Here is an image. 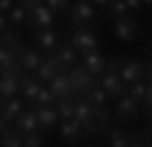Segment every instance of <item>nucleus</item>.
I'll list each match as a JSON object with an SVG mask.
<instances>
[{
    "instance_id": "nucleus-37",
    "label": "nucleus",
    "mask_w": 152,
    "mask_h": 147,
    "mask_svg": "<svg viewBox=\"0 0 152 147\" xmlns=\"http://www.w3.org/2000/svg\"><path fill=\"white\" fill-rule=\"evenodd\" d=\"M120 64H123V56H110V59H106V71L120 74Z\"/></svg>"
},
{
    "instance_id": "nucleus-39",
    "label": "nucleus",
    "mask_w": 152,
    "mask_h": 147,
    "mask_svg": "<svg viewBox=\"0 0 152 147\" xmlns=\"http://www.w3.org/2000/svg\"><path fill=\"white\" fill-rule=\"evenodd\" d=\"M147 105V110H152V81L147 83V93H145V101H142Z\"/></svg>"
},
{
    "instance_id": "nucleus-22",
    "label": "nucleus",
    "mask_w": 152,
    "mask_h": 147,
    "mask_svg": "<svg viewBox=\"0 0 152 147\" xmlns=\"http://www.w3.org/2000/svg\"><path fill=\"white\" fill-rule=\"evenodd\" d=\"M22 44V34L17 32V29L12 27H7L0 32V47H7V49H12V47H20Z\"/></svg>"
},
{
    "instance_id": "nucleus-9",
    "label": "nucleus",
    "mask_w": 152,
    "mask_h": 147,
    "mask_svg": "<svg viewBox=\"0 0 152 147\" xmlns=\"http://www.w3.org/2000/svg\"><path fill=\"white\" fill-rule=\"evenodd\" d=\"M93 5H91V0H76V3L71 5V22L74 25H88L91 20H93Z\"/></svg>"
},
{
    "instance_id": "nucleus-12",
    "label": "nucleus",
    "mask_w": 152,
    "mask_h": 147,
    "mask_svg": "<svg viewBox=\"0 0 152 147\" xmlns=\"http://www.w3.org/2000/svg\"><path fill=\"white\" fill-rule=\"evenodd\" d=\"M59 135L64 137L66 142L76 145V142H81V140H83L86 130L81 127V123H76L74 118H69V120H61V125H59Z\"/></svg>"
},
{
    "instance_id": "nucleus-33",
    "label": "nucleus",
    "mask_w": 152,
    "mask_h": 147,
    "mask_svg": "<svg viewBox=\"0 0 152 147\" xmlns=\"http://www.w3.org/2000/svg\"><path fill=\"white\" fill-rule=\"evenodd\" d=\"M12 61H17V59H15V54H12V49L0 47V71H3V69H7Z\"/></svg>"
},
{
    "instance_id": "nucleus-32",
    "label": "nucleus",
    "mask_w": 152,
    "mask_h": 147,
    "mask_svg": "<svg viewBox=\"0 0 152 147\" xmlns=\"http://www.w3.org/2000/svg\"><path fill=\"white\" fill-rule=\"evenodd\" d=\"M145 93H147V83H142V81L130 83V96L135 98L137 103H142V101H145Z\"/></svg>"
},
{
    "instance_id": "nucleus-23",
    "label": "nucleus",
    "mask_w": 152,
    "mask_h": 147,
    "mask_svg": "<svg viewBox=\"0 0 152 147\" xmlns=\"http://www.w3.org/2000/svg\"><path fill=\"white\" fill-rule=\"evenodd\" d=\"M17 91H20L17 78L0 74V96H3V98H12V96H17Z\"/></svg>"
},
{
    "instance_id": "nucleus-46",
    "label": "nucleus",
    "mask_w": 152,
    "mask_h": 147,
    "mask_svg": "<svg viewBox=\"0 0 152 147\" xmlns=\"http://www.w3.org/2000/svg\"><path fill=\"white\" fill-rule=\"evenodd\" d=\"M150 130H152V118H150Z\"/></svg>"
},
{
    "instance_id": "nucleus-41",
    "label": "nucleus",
    "mask_w": 152,
    "mask_h": 147,
    "mask_svg": "<svg viewBox=\"0 0 152 147\" xmlns=\"http://www.w3.org/2000/svg\"><path fill=\"white\" fill-rule=\"evenodd\" d=\"M128 3V7H132V10H140V7H145L142 5V0H125Z\"/></svg>"
},
{
    "instance_id": "nucleus-26",
    "label": "nucleus",
    "mask_w": 152,
    "mask_h": 147,
    "mask_svg": "<svg viewBox=\"0 0 152 147\" xmlns=\"http://www.w3.org/2000/svg\"><path fill=\"white\" fill-rule=\"evenodd\" d=\"M56 113H59V120L74 118V98H59L56 101Z\"/></svg>"
},
{
    "instance_id": "nucleus-14",
    "label": "nucleus",
    "mask_w": 152,
    "mask_h": 147,
    "mask_svg": "<svg viewBox=\"0 0 152 147\" xmlns=\"http://www.w3.org/2000/svg\"><path fill=\"white\" fill-rule=\"evenodd\" d=\"M59 71H64V66L59 64V59H56V56H47L44 61L37 66V78H39L42 83H49Z\"/></svg>"
},
{
    "instance_id": "nucleus-24",
    "label": "nucleus",
    "mask_w": 152,
    "mask_h": 147,
    "mask_svg": "<svg viewBox=\"0 0 152 147\" xmlns=\"http://www.w3.org/2000/svg\"><path fill=\"white\" fill-rule=\"evenodd\" d=\"M83 96H86V98H88V101H91L93 105H106V101H108V93L103 91V86H101L98 81L93 83V86H91V88H88V91L83 93Z\"/></svg>"
},
{
    "instance_id": "nucleus-17",
    "label": "nucleus",
    "mask_w": 152,
    "mask_h": 147,
    "mask_svg": "<svg viewBox=\"0 0 152 147\" xmlns=\"http://www.w3.org/2000/svg\"><path fill=\"white\" fill-rule=\"evenodd\" d=\"M22 113V101L20 98H5L3 105H0V118H3L5 123H15V118Z\"/></svg>"
},
{
    "instance_id": "nucleus-15",
    "label": "nucleus",
    "mask_w": 152,
    "mask_h": 147,
    "mask_svg": "<svg viewBox=\"0 0 152 147\" xmlns=\"http://www.w3.org/2000/svg\"><path fill=\"white\" fill-rule=\"evenodd\" d=\"M32 42H34V44H39L42 49H47V52H54L56 44H59V34H56L52 27L34 29V32H32Z\"/></svg>"
},
{
    "instance_id": "nucleus-40",
    "label": "nucleus",
    "mask_w": 152,
    "mask_h": 147,
    "mask_svg": "<svg viewBox=\"0 0 152 147\" xmlns=\"http://www.w3.org/2000/svg\"><path fill=\"white\" fill-rule=\"evenodd\" d=\"M7 27H10V20H7L5 12H0V32H3V29H7Z\"/></svg>"
},
{
    "instance_id": "nucleus-16",
    "label": "nucleus",
    "mask_w": 152,
    "mask_h": 147,
    "mask_svg": "<svg viewBox=\"0 0 152 147\" xmlns=\"http://www.w3.org/2000/svg\"><path fill=\"white\" fill-rule=\"evenodd\" d=\"M17 86H20V91H22V96L27 98V101H34L37 98V93H39V88H42V81L37 76H20L17 78Z\"/></svg>"
},
{
    "instance_id": "nucleus-13",
    "label": "nucleus",
    "mask_w": 152,
    "mask_h": 147,
    "mask_svg": "<svg viewBox=\"0 0 152 147\" xmlns=\"http://www.w3.org/2000/svg\"><path fill=\"white\" fill-rule=\"evenodd\" d=\"M91 115H93V103L88 101L86 96H81V98H74V120L76 123H81V127L86 130V125L91 120Z\"/></svg>"
},
{
    "instance_id": "nucleus-4",
    "label": "nucleus",
    "mask_w": 152,
    "mask_h": 147,
    "mask_svg": "<svg viewBox=\"0 0 152 147\" xmlns=\"http://www.w3.org/2000/svg\"><path fill=\"white\" fill-rule=\"evenodd\" d=\"M66 74H69V81H71L74 93H81V96H83V93H86L93 83H96V81H93L96 76H93L86 66H71Z\"/></svg>"
},
{
    "instance_id": "nucleus-28",
    "label": "nucleus",
    "mask_w": 152,
    "mask_h": 147,
    "mask_svg": "<svg viewBox=\"0 0 152 147\" xmlns=\"http://www.w3.org/2000/svg\"><path fill=\"white\" fill-rule=\"evenodd\" d=\"M7 20H10V25H25L27 22V10L15 3V7L7 12Z\"/></svg>"
},
{
    "instance_id": "nucleus-3",
    "label": "nucleus",
    "mask_w": 152,
    "mask_h": 147,
    "mask_svg": "<svg viewBox=\"0 0 152 147\" xmlns=\"http://www.w3.org/2000/svg\"><path fill=\"white\" fill-rule=\"evenodd\" d=\"M113 32L123 42H135V37L140 34V22L130 15H120L115 20V25H113Z\"/></svg>"
},
{
    "instance_id": "nucleus-1",
    "label": "nucleus",
    "mask_w": 152,
    "mask_h": 147,
    "mask_svg": "<svg viewBox=\"0 0 152 147\" xmlns=\"http://www.w3.org/2000/svg\"><path fill=\"white\" fill-rule=\"evenodd\" d=\"M71 44L76 52H81V54H91V52H98V34L93 32V29H88V25H81V27H76L74 29V34H71Z\"/></svg>"
},
{
    "instance_id": "nucleus-21",
    "label": "nucleus",
    "mask_w": 152,
    "mask_h": 147,
    "mask_svg": "<svg viewBox=\"0 0 152 147\" xmlns=\"http://www.w3.org/2000/svg\"><path fill=\"white\" fill-rule=\"evenodd\" d=\"M83 56V66L88 69L93 76H101L106 71V56H101L98 52H91V54H81Z\"/></svg>"
},
{
    "instance_id": "nucleus-29",
    "label": "nucleus",
    "mask_w": 152,
    "mask_h": 147,
    "mask_svg": "<svg viewBox=\"0 0 152 147\" xmlns=\"http://www.w3.org/2000/svg\"><path fill=\"white\" fill-rule=\"evenodd\" d=\"M32 103L34 105H52V103H56V96L49 91V88H39V93H37V98Z\"/></svg>"
},
{
    "instance_id": "nucleus-18",
    "label": "nucleus",
    "mask_w": 152,
    "mask_h": 147,
    "mask_svg": "<svg viewBox=\"0 0 152 147\" xmlns=\"http://www.w3.org/2000/svg\"><path fill=\"white\" fill-rule=\"evenodd\" d=\"M54 56L59 59V64L64 66V71H69L71 66H76V49H74V44H56Z\"/></svg>"
},
{
    "instance_id": "nucleus-30",
    "label": "nucleus",
    "mask_w": 152,
    "mask_h": 147,
    "mask_svg": "<svg viewBox=\"0 0 152 147\" xmlns=\"http://www.w3.org/2000/svg\"><path fill=\"white\" fill-rule=\"evenodd\" d=\"M44 145V132L39 130H32V132H27L25 135V147H42Z\"/></svg>"
},
{
    "instance_id": "nucleus-11",
    "label": "nucleus",
    "mask_w": 152,
    "mask_h": 147,
    "mask_svg": "<svg viewBox=\"0 0 152 147\" xmlns=\"http://www.w3.org/2000/svg\"><path fill=\"white\" fill-rule=\"evenodd\" d=\"M49 91L56 96V101H59V98H71V96H74V88H71V81H69V74H66V71H59V74L49 81Z\"/></svg>"
},
{
    "instance_id": "nucleus-8",
    "label": "nucleus",
    "mask_w": 152,
    "mask_h": 147,
    "mask_svg": "<svg viewBox=\"0 0 152 147\" xmlns=\"http://www.w3.org/2000/svg\"><path fill=\"white\" fill-rule=\"evenodd\" d=\"M34 113H37V127H39L42 132L54 130V125L59 123V113H56V108H52V105H37Z\"/></svg>"
},
{
    "instance_id": "nucleus-34",
    "label": "nucleus",
    "mask_w": 152,
    "mask_h": 147,
    "mask_svg": "<svg viewBox=\"0 0 152 147\" xmlns=\"http://www.w3.org/2000/svg\"><path fill=\"white\" fill-rule=\"evenodd\" d=\"M132 145H147V147H152V132L150 130L132 132Z\"/></svg>"
},
{
    "instance_id": "nucleus-7",
    "label": "nucleus",
    "mask_w": 152,
    "mask_h": 147,
    "mask_svg": "<svg viewBox=\"0 0 152 147\" xmlns=\"http://www.w3.org/2000/svg\"><path fill=\"white\" fill-rule=\"evenodd\" d=\"M98 83L103 86V91L108 93V98H120L125 93V88H128V83L120 78V74H110V71H103Z\"/></svg>"
},
{
    "instance_id": "nucleus-38",
    "label": "nucleus",
    "mask_w": 152,
    "mask_h": 147,
    "mask_svg": "<svg viewBox=\"0 0 152 147\" xmlns=\"http://www.w3.org/2000/svg\"><path fill=\"white\" fill-rule=\"evenodd\" d=\"M15 7V0H0V12H10V10Z\"/></svg>"
},
{
    "instance_id": "nucleus-31",
    "label": "nucleus",
    "mask_w": 152,
    "mask_h": 147,
    "mask_svg": "<svg viewBox=\"0 0 152 147\" xmlns=\"http://www.w3.org/2000/svg\"><path fill=\"white\" fill-rule=\"evenodd\" d=\"M108 10H110V15H115V17H120V15H128V3L125 0H108Z\"/></svg>"
},
{
    "instance_id": "nucleus-20",
    "label": "nucleus",
    "mask_w": 152,
    "mask_h": 147,
    "mask_svg": "<svg viewBox=\"0 0 152 147\" xmlns=\"http://www.w3.org/2000/svg\"><path fill=\"white\" fill-rule=\"evenodd\" d=\"M17 61L25 66V71H37V66L44 61V56L37 52V49H27V47H25V49H22V54L17 56Z\"/></svg>"
},
{
    "instance_id": "nucleus-27",
    "label": "nucleus",
    "mask_w": 152,
    "mask_h": 147,
    "mask_svg": "<svg viewBox=\"0 0 152 147\" xmlns=\"http://www.w3.org/2000/svg\"><path fill=\"white\" fill-rule=\"evenodd\" d=\"M0 147H25V135L17 130L10 135H3L0 137Z\"/></svg>"
},
{
    "instance_id": "nucleus-45",
    "label": "nucleus",
    "mask_w": 152,
    "mask_h": 147,
    "mask_svg": "<svg viewBox=\"0 0 152 147\" xmlns=\"http://www.w3.org/2000/svg\"><path fill=\"white\" fill-rule=\"evenodd\" d=\"M3 101H5V98H3V96H0V105H3Z\"/></svg>"
},
{
    "instance_id": "nucleus-43",
    "label": "nucleus",
    "mask_w": 152,
    "mask_h": 147,
    "mask_svg": "<svg viewBox=\"0 0 152 147\" xmlns=\"http://www.w3.org/2000/svg\"><path fill=\"white\" fill-rule=\"evenodd\" d=\"M142 5H152V0H142Z\"/></svg>"
},
{
    "instance_id": "nucleus-42",
    "label": "nucleus",
    "mask_w": 152,
    "mask_h": 147,
    "mask_svg": "<svg viewBox=\"0 0 152 147\" xmlns=\"http://www.w3.org/2000/svg\"><path fill=\"white\" fill-rule=\"evenodd\" d=\"M91 3H96V5H106L108 0H91Z\"/></svg>"
},
{
    "instance_id": "nucleus-25",
    "label": "nucleus",
    "mask_w": 152,
    "mask_h": 147,
    "mask_svg": "<svg viewBox=\"0 0 152 147\" xmlns=\"http://www.w3.org/2000/svg\"><path fill=\"white\" fill-rule=\"evenodd\" d=\"M110 145L113 147H130L132 145V132L123 130V127H115L110 132Z\"/></svg>"
},
{
    "instance_id": "nucleus-35",
    "label": "nucleus",
    "mask_w": 152,
    "mask_h": 147,
    "mask_svg": "<svg viewBox=\"0 0 152 147\" xmlns=\"http://www.w3.org/2000/svg\"><path fill=\"white\" fill-rule=\"evenodd\" d=\"M0 74H5V76H12V78H20V76L25 74V66H22L20 61H12V64L7 66V69H3Z\"/></svg>"
},
{
    "instance_id": "nucleus-5",
    "label": "nucleus",
    "mask_w": 152,
    "mask_h": 147,
    "mask_svg": "<svg viewBox=\"0 0 152 147\" xmlns=\"http://www.w3.org/2000/svg\"><path fill=\"white\" fill-rule=\"evenodd\" d=\"M145 64L140 61V59H123V64H120V78L125 81L128 86L130 83H135V81H142L145 78Z\"/></svg>"
},
{
    "instance_id": "nucleus-19",
    "label": "nucleus",
    "mask_w": 152,
    "mask_h": 147,
    "mask_svg": "<svg viewBox=\"0 0 152 147\" xmlns=\"http://www.w3.org/2000/svg\"><path fill=\"white\" fill-rule=\"evenodd\" d=\"M15 130L22 132V135L37 130V113H34V110H22L20 115L15 118Z\"/></svg>"
},
{
    "instance_id": "nucleus-2",
    "label": "nucleus",
    "mask_w": 152,
    "mask_h": 147,
    "mask_svg": "<svg viewBox=\"0 0 152 147\" xmlns=\"http://www.w3.org/2000/svg\"><path fill=\"white\" fill-rule=\"evenodd\" d=\"M54 22V10L47 5V3H39L34 5L30 12H27V25L32 29H44V27H52Z\"/></svg>"
},
{
    "instance_id": "nucleus-44",
    "label": "nucleus",
    "mask_w": 152,
    "mask_h": 147,
    "mask_svg": "<svg viewBox=\"0 0 152 147\" xmlns=\"http://www.w3.org/2000/svg\"><path fill=\"white\" fill-rule=\"evenodd\" d=\"M3 125H5V120H3V118H0V130H3Z\"/></svg>"
},
{
    "instance_id": "nucleus-10",
    "label": "nucleus",
    "mask_w": 152,
    "mask_h": 147,
    "mask_svg": "<svg viewBox=\"0 0 152 147\" xmlns=\"http://www.w3.org/2000/svg\"><path fill=\"white\" fill-rule=\"evenodd\" d=\"M137 113H140V108H137V101L132 96H125L123 93L120 98H118V103H115V115L120 118V120H135L137 118Z\"/></svg>"
},
{
    "instance_id": "nucleus-6",
    "label": "nucleus",
    "mask_w": 152,
    "mask_h": 147,
    "mask_svg": "<svg viewBox=\"0 0 152 147\" xmlns=\"http://www.w3.org/2000/svg\"><path fill=\"white\" fill-rule=\"evenodd\" d=\"M108 118H110V113L106 105H93V115L86 125V135H103L108 130Z\"/></svg>"
},
{
    "instance_id": "nucleus-36",
    "label": "nucleus",
    "mask_w": 152,
    "mask_h": 147,
    "mask_svg": "<svg viewBox=\"0 0 152 147\" xmlns=\"http://www.w3.org/2000/svg\"><path fill=\"white\" fill-rule=\"evenodd\" d=\"M44 3L49 5L54 12H66V10L71 7V3H69V0H44Z\"/></svg>"
}]
</instances>
